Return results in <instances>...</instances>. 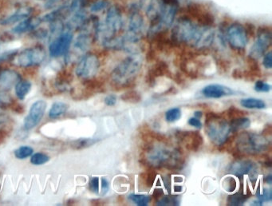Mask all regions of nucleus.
I'll return each mask as SVG.
<instances>
[{"mask_svg":"<svg viewBox=\"0 0 272 206\" xmlns=\"http://www.w3.org/2000/svg\"><path fill=\"white\" fill-rule=\"evenodd\" d=\"M140 162L155 169L166 168L169 170H180L184 167L185 159L182 151L177 148H169L166 142H149L142 151Z\"/></svg>","mask_w":272,"mask_h":206,"instance_id":"obj_1","label":"nucleus"},{"mask_svg":"<svg viewBox=\"0 0 272 206\" xmlns=\"http://www.w3.org/2000/svg\"><path fill=\"white\" fill-rule=\"evenodd\" d=\"M136 55L123 59L111 73V80L116 89L130 88L142 69V61Z\"/></svg>","mask_w":272,"mask_h":206,"instance_id":"obj_2","label":"nucleus"},{"mask_svg":"<svg viewBox=\"0 0 272 206\" xmlns=\"http://www.w3.org/2000/svg\"><path fill=\"white\" fill-rule=\"evenodd\" d=\"M124 26L122 11L117 6H111L107 8L106 15L103 22H100L96 32L95 39L101 42L117 36Z\"/></svg>","mask_w":272,"mask_h":206,"instance_id":"obj_3","label":"nucleus"},{"mask_svg":"<svg viewBox=\"0 0 272 206\" xmlns=\"http://www.w3.org/2000/svg\"><path fill=\"white\" fill-rule=\"evenodd\" d=\"M179 9V0H162V8L158 20L150 24L148 37L154 39L157 35L164 34L173 26Z\"/></svg>","mask_w":272,"mask_h":206,"instance_id":"obj_4","label":"nucleus"},{"mask_svg":"<svg viewBox=\"0 0 272 206\" xmlns=\"http://www.w3.org/2000/svg\"><path fill=\"white\" fill-rule=\"evenodd\" d=\"M205 132L212 143L221 146L228 140L232 131L228 120L221 114L210 112L205 118Z\"/></svg>","mask_w":272,"mask_h":206,"instance_id":"obj_5","label":"nucleus"},{"mask_svg":"<svg viewBox=\"0 0 272 206\" xmlns=\"http://www.w3.org/2000/svg\"><path fill=\"white\" fill-rule=\"evenodd\" d=\"M234 150H236L242 156L244 154H259L270 148V141L263 135H255L251 133H241L235 138Z\"/></svg>","mask_w":272,"mask_h":206,"instance_id":"obj_6","label":"nucleus"},{"mask_svg":"<svg viewBox=\"0 0 272 206\" xmlns=\"http://www.w3.org/2000/svg\"><path fill=\"white\" fill-rule=\"evenodd\" d=\"M171 41L173 44H185L193 46L198 32L199 24L187 17H181L173 23Z\"/></svg>","mask_w":272,"mask_h":206,"instance_id":"obj_7","label":"nucleus"},{"mask_svg":"<svg viewBox=\"0 0 272 206\" xmlns=\"http://www.w3.org/2000/svg\"><path fill=\"white\" fill-rule=\"evenodd\" d=\"M46 54L44 48L41 46L26 48L15 56V63L19 66L28 68L40 65L46 59Z\"/></svg>","mask_w":272,"mask_h":206,"instance_id":"obj_8","label":"nucleus"},{"mask_svg":"<svg viewBox=\"0 0 272 206\" xmlns=\"http://www.w3.org/2000/svg\"><path fill=\"white\" fill-rule=\"evenodd\" d=\"M100 67L98 56L92 53L85 54L77 63L75 69L76 75L80 79L87 80L95 77Z\"/></svg>","mask_w":272,"mask_h":206,"instance_id":"obj_9","label":"nucleus"},{"mask_svg":"<svg viewBox=\"0 0 272 206\" xmlns=\"http://www.w3.org/2000/svg\"><path fill=\"white\" fill-rule=\"evenodd\" d=\"M271 41L272 35L270 28L267 27L259 28L258 30L256 41L251 47L249 57L256 59V60L263 57L271 45Z\"/></svg>","mask_w":272,"mask_h":206,"instance_id":"obj_10","label":"nucleus"},{"mask_svg":"<svg viewBox=\"0 0 272 206\" xmlns=\"http://www.w3.org/2000/svg\"><path fill=\"white\" fill-rule=\"evenodd\" d=\"M226 40L234 50L244 49L249 42V35L242 24L235 22L227 28Z\"/></svg>","mask_w":272,"mask_h":206,"instance_id":"obj_11","label":"nucleus"},{"mask_svg":"<svg viewBox=\"0 0 272 206\" xmlns=\"http://www.w3.org/2000/svg\"><path fill=\"white\" fill-rule=\"evenodd\" d=\"M73 32L64 30L53 39L49 45V53L50 57L59 58L66 56L68 54L73 41Z\"/></svg>","mask_w":272,"mask_h":206,"instance_id":"obj_12","label":"nucleus"},{"mask_svg":"<svg viewBox=\"0 0 272 206\" xmlns=\"http://www.w3.org/2000/svg\"><path fill=\"white\" fill-rule=\"evenodd\" d=\"M228 171L239 178H243L248 175L252 180H256L258 175L257 165L252 161L237 159L228 166Z\"/></svg>","mask_w":272,"mask_h":206,"instance_id":"obj_13","label":"nucleus"},{"mask_svg":"<svg viewBox=\"0 0 272 206\" xmlns=\"http://www.w3.org/2000/svg\"><path fill=\"white\" fill-rule=\"evenodd\" d=\"M176 138L186 149L194 152L201 149L204 144L202 135L197 131H177Z\"/></svg>","mask_w":272,"mask_h":206,"instance_id":"obj_14","label":"nucleus"},{"mask_svg":"<svg viewBox=\"0 0 272 206\" xmlns=\"http://www.w3.org/2000/svg\"><path fill=\"white\" fill-rule=\"evenodd\" d=\"M47 105L43 100H39L35 101L30 109L29 114L24 119L23 126L25 130L34 129L35 126L39 125L41 120L44 116L45 112Z\"/></svg>","mask_w":272,"mask_h":206,"instance_id":"obj_15","label":"nucleus"},{"mask_svg":"<svg viewBox=\"0 0 272 206\" xmlns=\"http://www.w3.org/2000/svg\"><path fill=\"white\" fill-rule=\"evenodd\" d=\"M215 32L211 26H204L199 24L198 33L193 47L198 50L208 49L213 43Z\"/></svg>","mask_w":272,"mask_h":206,"instance_id":"obj_16","label":"nucleus"},{"mask_svg":"<svg viewBox=\"0 0 272 206\" xmlns=\"http://www.w3.org/2000/svg\"><path fill=\"white\" fill-rule=\"evenodd\" d=\"M138 8L146 15L150 24L158 20L162 8V0H141Z\"/></svg>","mask_w":272,"mask_h":206,"instance_id":"obj_17","label":"nucleus"},{"mask_svg":"<svg viewBox=\"0 0 272 206\" xmlns=\"http://www.w3.org/2000/svg\"><path fill=\"white\" fill-rule=\"evenodd\" d=\"M201 94L204 98H221L226 96L235 95L237 92L230 87H225L221 84H210L204 87Z\"/></svg>","mask_w":272,"mask_h":206,"instance_id":"obj_18","label":"nucleus"},{"mask_svg":"<svg viewBox=\"0 0 272 206\" xmlns=\"http://www.w3.org/2000/svg\"><path fill=\"white\" fill-rule=\"evenodd\" d=\"M162 76L173 78L167 63L160 61L153 65L149 69L146 78V83L149 85V87H153L156 84V78L162 77Z\"/></svg>","mask_w":272,"mask_h":206,"instance_id":"obj_19","label":"nucleus"},{"mask_svg":"<svg viewBox=\"0 0 272 206\" xmlns=\"http://www.w3.org/2000/svg\"><path fill=\"white\" fill-rule=\"evenodd\" d=\"M21 80L20 74L13 70H4L0 73V91H8Z\"/></svg>","mask_w":272,"mask_h":206,"instance_id":"obj_20","label":"nucleus"},{"mask_svg":"<svg viewBox=\"0 0 272 206\" xmlns=\"http://www.w3.org/2000/svg\"><path fill=\"white\" fill-rule=\"evenodd\" d=\"M41 23H42L41 17L39 18V17L30 16L17 24L16 26L12 28L11 32L12 33L19 35L26 32H33L34 30L39 28Z\"/></svg>","mask_w":272,"mask_h":206,"instance_id":"obj_21","label":"nucleus"},{"mask_svg":"<svg viewBox=\"0 0 272 206\" xmlns=\"http://www.w3.org/2000/svg\"><path fill=\"white\" fill-rule=\"evenodd\" d=\"M33 9L32 8H21L11 14L9 16L0 21V24L3 26H10L13 24L19 23L21 21L26 19L32 15Z\"/></svg>","mask_w":272,"mask_h":206,"instance_id":"obj_22","label":"nucleus"},{"mask_svg":"<svg viewBox=\"0 0 272 206\" xmlns=\"http://www.w3.org/2000/svg\"><path fill=\"white\" fill-rule=\"evenodd\" d=\"M229 125L232 133L237 132L240 130L248 129L251 125V120L247 117H239L230 120Z\"/></svg>","mask_w":272,"mask_h":206,"instance_id":"obj_23","label":"nucleus"},{"mask_svg":"<svg viewBox=\"0 0 272 206\" xmlns=\"http://www.w3.org/2000/svg\"><path fill=\"white\" fill-rule=\"evenodd\" d=\"M32 83L26 80H20L15 85V94L18 98L23 100L32 90Z\"/></svg>","mask_w":272,"mask_h":206,"instance_id":"obj_24","label":"nucleus"},{"mask_svg":"<svg viewBox=\"0 0 272 206\" xmlns=\"http://www.w3.org/2000/svg\"><path fill=\"white\" fill-rule=\"evenodd\" d=\"M240 105L245 109H257V110H263L267 107V104L264 101L258 98H243L241 100Z\"/></svg>","mask_w":272,"mask_h":206,"instance_id":"obj_25","label":"nucleus"},{"mask_svg":"<svg viewBox=\"0 0 272 206\" xmlns=\"http://www.w3.org/2000/svg\"><path fill=\"white\" fill-rule=\"evenodd\" d=\"M249 197L250 194H247L243 192H237L228 197V205H243V204L249 200Z\"/></svg>","mask_w":272,"mask_h":206,"instance_id":"obj_26","label":"nucleus"},{"mask_svg":"<svg viewBox=\"0 0 272 206\" xmlns=\"http://www.w3.org/2000/svg\"><path fill=\"white\" fill-rule=\"evenodd\" d=\"M69 106L63 101H56L51 106L49 111V117L50 118H57L62 116L66 111H68Z\"/></svg>","mask_w":272,"mask_h":206,"instance_id":"obj_27","label":"nucleus"},{"mask_svg":"<svg viewBox=\"0 0 272 206\" xmlns=\"http://www.w3.org/2000/svg\"><path fill=\"white\" fill-rule=\"evenodd\" d=\"M156 177H157V173L155 169L153 168H149L146 172H143L140 175V178L143 182V184L146 185V186L149 188L153 186Z\"/></svg>","mask_w":272,"mask_h":206,"instance_id":"obj_28","label":"nucleus"},{"mask_svg":"<svg viewBox=\"0 0 272 206\" xmlns=\"http://www.w3.org/2000/svg\"><path fill=\"white\" fill-rule=\"evenodd\" d=\"M180 196L164 195L161 198L157 200V205H179L180 202Z\"/></svg>","mask_w":272,"mask_h":206,"instance_id":"obj_29","label":"nucleus"},{"mask_svg":"<svg viewBox=\"0 0 272 206\" xmlns=\"http://www.w3.org/2000/svg\"><path fill=\"white\" fill-rule=\"evenodd\" d=\"M97 142L98 140L93 139V138H80V139L72 142L71 147L74 149H85V148L90 147Z\"/></svg>","mask_w":272,"mask_h":206,"instance_id":"obj_30","label":"nucleus"},{"mask_svg":"<svg viewBox=\"0 0 272 206\" xmlns=\"http://www.w3.org/2000/svg\"><path fill=\"white\" fill-rule=\"evenodd\" d=\"M121 99L125 102L138 103L142 101V96L136 90H130L121 96Z\"/></svg>","mask_w":272,"mask_h":206,"instance_id":"obj_31","label":"nucleus"},{"mask_svg":"<svg viewBox=\"0 0 272 206\" xmlns=\"http://www.w3.org/2000/svg\"><path fill=\"white\" fill-rule=\"evenodd\" d=\"M33 153V148L28 146V145H22L15 151V156L16 157L17 159L22 160V159H26L30 156H32Z\"/></svg>","mask_w":272,"mask_h":206,"instance_id":"obj_32","label":"nucleus"},{"mask_svg":"<svg viewBox=\"0 0 272 206\" xmlns=\"http://www.w3.org/2000/svg\"><path fill=\"white\" fill-rule=\"evenodd\" d=\"M14 104H15V101L8 93L5 91H0V109L5 110V109L11 108Z\"/></svg>","mask_w":272,"mask_h":206,"instance_id":"obj_33","label":"nucleus"},{"mask_svg":"<svg viewBox=\"0 0 272 206\" xmlns=\"http://www.w3.org/2000/svg\"><path fill=\"white\" fill-rule=\"evenodd\" d=\"M246 113L244 111H241L239 109L236 108L235 107H230L228 109L225 113L224 115H222L225 119L232 120L233 118H239V117L244 116Z\"/></svg>","mask_w":272,"mask_h":206,"instance_id":"obj_34","label":"nucleus"},{"mask_svg":"<svg viewBox=\"0 0 272 206\" xmlns=\"http://www.w3.org/2000/svg\"><path fill=\"white\" fill-rule=\"evenodd\" d=\"M129 199L132 202L135 203L137 205L146 206L150 202L151 198L149 196L141 195V194H130Z\"/></svg>","mask_w":272,"mask_h":206,"instance_id":"obj_35","label":"nucleus"},{"mask_svg":"<svg viewBox=\"0 0 272 206\" xmlns=\"http://www.w3.org/2000/svg\"><path fill=\"white\" fill-rule=\"evenodd\" d=\"M181 118V111L178 107L169 109L166 113V120L168 122H175Z\"/></svg>","mask_w":272,"mask_h":206,"instance_id":"obj_36","label":"nucleus"},{"mask_svg":"<svg viewBox=\"0 0 272 206\" xmlns=\"http://www.w3.org/2000/svg\"><path fill=\"white\" fill-rule=\"evenodd\" d=\"M50 160V157L44 153H36L32 155L31 163L35 166H41L46 164Z\"/></svg>","mask_w":272,"mask_h":206,"instance_id":"obj_37","label":"nucleus"},{"mask_svg":"<svg viewBox=\"0 0 272 206\" xmlns=\"http://www.w3.org/2000/svg\"><path fill=\"white\" fill-rule=\"evenodd\" d=\"M88 4V0H71L70 5H69V9H70V13H75L77 11H81V10L85 9Z\"/></svg>","mask_w":272,"mask_h":206,"instance_id":"obj_38","label":"nucleus"},{"mask_svg":"<svg viewBox=\"0 0 272 206\" xmlns=\"http://www.w3.org/2000/svg\"><path fill=\"white\" fill-rule=\"evenodd\" d=\"M108 7H110V4L106 0H97L90 6V9L92 13H98L100 11L107 9Z\"/></svg>","mask_w":272,"mask_h":206,"instance_id":"obj_39","label":"nucleus"},{"mask_svg":"<svg viewBox=\"0 0 272 206\" xmlns=\"http://www.w3.org/2000/svg\"><path fill=\"white\" fill-rule=\"evenodd\" d=\"M222 185L223 187L227 192L232 193V192L235 191V189H236L237 183L234 177H225V180L223 181Z\"/></svg>","mask_w":272,"mask_h":206,"instance_id":"obj_40","label":"nucleus"},{"mask_svg":"<svg viewBox=\"0 0 272 206\" xmlns=\"http://www.w3.org/2000/svg\"><path fill=\"white\" fill-rule=\"evenodd\" d=\"M256 197H257L258 201L259 202H261L262 204L264 202H268V201H270L272 200L271 190L266 189V190H263L262 193H260V191H257Z\"/></svg>","mask_w":272,"mask_h":206,"instance_id":"obj_41","label":"nucleus"},{"mask_svg":"<svg viewBox=\"0 0 272 206\" xmlns=\"http://www.w3.org/2000/svg\"><path fill=\"white\" fill-rule=\"evenodd\" d=\"M254 89H255L256 92L267 93L271 90V86L268 84V83H266V82L259 80V81L256 82V83H255Z\"/></svg>","mask_w":272,"mask_h":206,"instance_id":"obj_42","label":"nucleus"},{"mask_svg":"<svg viewBox=\"0 0 272 206\" xmlns=\"http://www.w3.org/2000/svg\"><path fill=\"white\" fill-rule=\"evenodd\" d=\"M18 53H19L18 50H12L0 54V63H6V62H10L11 61V60H14L15 56H17V54Z\"/></svg>","mask_w":272,"mask_h":206,"instance_id":"obj_43","label":"nucleus"},{"mask_svg":"<svg viewBox=\"0 0 272 206\" xmlns=\"http://www.w3.org/2000/svg\"><path fill=\"white\" fill-rule=\"evenodd\" d=\"M99 178L97 177H92L90 182V190L93 193H98L99 192Z\"/></svg>","mask_w":272,"mask_h":206,"instance_id":"obj_44","label":"nucleus"},{"mask_svg":"<svg viewBox=\"0 0 272 206\" xmlns=\"http://www.w3.org/2000/svg\"><path fill=\"white\" fill-rule=\"evenodd\" d=\"M263 64L265 68L270 69L272 68V52H269L267 53H265L263 56Z\"/></svg>","mask_w":272,"mask_h":206,"instance_id":"obj_45","label":"nucleus"},{"mask_svg":"<svg viewBox=\"0 0 272 206\" xmlns=\"http://www.w3.org/2000/svg\"><path fill=\"white\" fill-rule=\"evenodd\" d=\"M42 1H46L44 5L46 9H53V8H59L58 6L63 0H42Z\"/></svg>","mask_w":272,"mask_h":206,"instance_id":"obj_46","label":"nucleus"},{"mask_svg":"<svg viewBox=\"0 0 272 206\" xmlns=\"http://www.w3.org/2000/svg\"><path fill=\"white\" fill-rule=\"evenodd\" d=\"M188 125H190L193 127H195V128H197V129H201V127H202V122H201V120L195 118V117H194V118H189L188 121Z\"/></svg>","mask_w":272,"mask_h":206,"instance_id":"obj_47","label":"nucleus"},{"mask_svg":"<svg viewBox=\"0 0 272 206\" xmlns=\"http://www.w3.org/2000/svg\"><path fill=\"white\" fill-rule=\"evenodd\" d=\"M104 101H105V105L108 106V107H113L117 103V97L115 95H113V94L106 96Z\"/></svg>","mask_w":272,"mask_h":206,"instance_id":"obj_48","label":"nucleus"},{"mask_svg":"<svg viewBox=\"0 0 272 206\" xmlns=\"http://www.w3.org/2000/svg\"><path fill=\"white\" fill-rule=\"evenodd\" d=\"M108 189H110V183L108 180L105 178L101 179V195H105L108 193Z\"/></svg>","mask_w":272,"mask_h":206,"instance_id":"obj_49","label":"nucleus"},{"mask_svg":"<svg viewBox=\"0 0 272 206\" xmlns=\"http://www.w3.org/2000/svg\"><path fill=\"white\" fill-rule=\"evenodd\" d=\"M164 195V190H162V189H156V190H153L152 197H153V198L156 199V200H159V199L161 198Z\"/></svg>","mask_w":272,"mask_h":206,"instance_id":"obj_50","label":"nucleus"},{"mask_svg":"<svg viewBox=\"0 0 272 206\" xmlns=\"http://www.w3.org/2000/svg\"><path fill=\"white\" fill-rule=\"evenodd\" d=\"M232 77L235 80H241L243 79V72L242 70H239V69H235L232 72Z\"/></svg>","mask_w":272,"mask_h":206,"instance_id":"obj_51","label":"nucleus"},{"mask_svg":"<svg viewBox=\"0 0 272 206\" xmlns=\"http://www.w3.org/2000/svg\"><path fill=\"white\" fill-rule=\"evenodd\" d=\"M163 181H164L165 186H166L169 193H170V191H171V181H170V176L167 175V176H166V177H164Z\"/></svg>","mask_w":272,"mask_h":206,"instance_id":"obj_52","label":"nucleus"},{"mask_svg":"<svg viewBox=\"0 0 272 206\" xmlns=\"http://www.w3.org/2000/svg\"><path fill=\"white\" fill-rule=\"evenodd\" d=\"M272 133V126L270 124H267L266 126L264 127V129H263V136H270L271 135Z\"/></svg>","mask_w":272,"mask_h":206,"instance_id":"obj_53","label":"nucleus"},{"mask_svg":"<svg viewBox=\"0 0 272 206\" xmlns=\"http://www.w3.org/2000/svg\"><path fill=\"white\" fill-rule=\"evenodd\" d=\"M264 183H267V184H268V185L272 184V175L271 174L267 175V176H266V177H264Z\"/></svg>","mask_w":272,"mask_h":206,"instance_id":"obj_54","label":"nucleus"},{"mask_svg":"<svg viewBox=\"0 0 272 206\" xmlns=\"http://www.w3.org/2000/svg\"><path fill=\"white\" fill-rule=\"evenodd\" d=\"M194 116H195V118H198V119H201V118H202L203 117L202 111H196V112L194 113Z\"/></svg>","mask_w":272,"mask_h":206,"instance_id":"obj_55","label":"nucleus"},{"mask_svg":"<svg viewBox=\"0 0 272 206\" xmlns=\"http://www.w3.org/2000/svg\"><path fill=\"white\" fill-rule=\"evenodd\" d=\"M183 187L180 186H174V192L176 193H180V192L182 191Z\"/></svg>","mask_w":272,"mask_h":206,"instance_id":"obj_56","label":"nucleus"},{"mask_svg":"<svg viewBox=\"0 0 272 206\" xmlns=\"http://www.w3.org/2000/svg\"><path fill=\"white\" fill-rule=\"evenodd\" d=\"M1 64V63H0ZM2 67H1V66H0V73H1V71H2Z\"/></svg>","mask_w":272,"mask_h":206,"instance_id":"obj_57","label":"nucleus"}]
</instances>
